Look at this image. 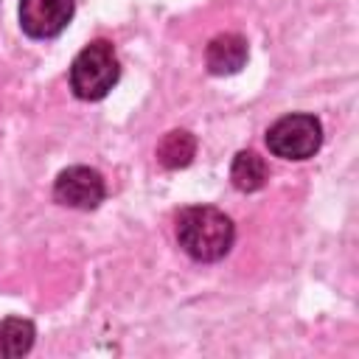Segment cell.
<instances>
[{
    "label": "cell",
    "mask_w": 359,
    "mask_h": 359,
    "mask_svg": "<svg viewBox=\"0 0 359 359\" xmlns=\"http://www.w3.org/2000/svg\"><path fill=\"white\" fill-rule=\"evenodd\" d=\"M236 238L233 222L210 205L185 208L177 216V241L196 261H219L230 252Z\"/></svg>",
    "instance_id": "6da1fadb"
},
{
    "label": "cell",
    "mask_w": 359,
    "mask_h": 359,
    "mask_svg": "<svg viewBox=\"0 0 359 359\" xmlns=\"http://www.w3.org/2000/svg\"><path fill=\"white\" fill-rule=\"evenodd\" d=\"M121 76V65L115 56V48L107 39H95L79 50V56L70 65V90L81 101H98L104 98Z\"/></svg>",
    "instance_id": "7a4b0ae2"
},
{
    "label": "cell",
    "mask_w": 359,
    "mask_h": 359,
    "mask_svg": "<svg viewBox=\"0 0 359 359\" xmlns=\"http://www.w3.org/2000/svg\"><path fill=\"white\" fill-rule=\"evenodd\" d=\"M323 143V126L314 115L294 112L275 121L266 132V146L275 157L283 160H306Z\"/></svg>",
    "instance_id": "3957f363"
},
{
    "label": "cell",
    "mask_w": 359,
    "mask_h": 359,
    "mask_svg": "<svg viewBox=\"0 0 359 359\" xmlns=\"http://www.w3.org/2000/svg\"><path fill=\"white\" fill-rule=\"evenodd\" d=\"M107 188H104V177L95 168L87 165H70L65 168L56 182H53V196L59 205L65 208H76V210H93L101 205Z\"/></svg>",
    "instance_id": "277c9868"
},
{
    "label": "cell",
    "mask_w": 359,
    "mask_h": 359,
    "mask_svg": "<svg viewBox=\"0 0 359 359\" xmlns=\"http://www.w3.org/2000/svg\"><path fill=\"white\" fill-rule=\"evenodd\" d=\"M73 0H20V25L34 39H50L73 20Z\"/></svg>",
    "instance_id": "5b68a950"
},
{
    "label": "cell",
    "mask_w": 359,
    "mask_h": 359,
    "mask_svg": "<svg viewBox=\"0 0 359 359\" xmlns=\"http://www.w3.org/2000/svg\"><path fill=\"white\" fill-rule=\"evenodd\" d=\"M208 70L213 76H233L247 62V39L241 34H219L208 42L205 50Z\"/></svg>",
    "instance_id": "8992f818"
},
{
    "label": "cell",
    "mask_w": 359,
    "mask_h": 359,
    "mask_svg": "<svg viewBox=\"0 0 359 359\" xmlns=\"http://www.w3.org/2000/svg\"><path fill=\"white\" fill-rule=\"evenodd\" d=\"M196 154V137L185 129H171L157 146V163L163 168H185Z\"/></svg>",
    "instance_id": "52a82bcc"
},
{
    "label": "cell",
    "mask_w": 359,
    "mask_h": 359,
    "mask_svg": "<svg viewBox=\"0 0 359 359\" xmlns=\"http://www.w3.org/2000/svg\"><path fill=\"white\" fill-rule=\"evenodd\" d=\"M266 177H269V168H266V163H264L261 154H255V151H238V154L233 157L230 180H233V185H236L238 191L252 194V191L264 188Z\"/></svg>",
    "instance_id": "ba28073f"
},
{
    "label": "cell",
    "mask_w": 359,
    "mask_h": 359,
    "mask_svg": "<svg viewBox=\"0 0 359 359\" xmlns=\"http://www.w3.org/2000/svg\"><path fill=\"white\" fill-rule=\"evenodd\" d=\"M34 325L22 317H8L0 323V356H22L34 345Z\"/></svg>",
    "instance_id": "9c48e42d"
}]
</instances>
